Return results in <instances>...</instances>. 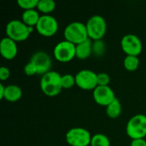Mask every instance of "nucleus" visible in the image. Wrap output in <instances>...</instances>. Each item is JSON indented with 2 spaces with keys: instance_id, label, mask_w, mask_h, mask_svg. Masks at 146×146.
Instances as JSON below:
<instances>
[{
  "instance_id": "nucleus-20",
  "label": "nucleus",
  "mask_w": 146,
  "mask_h": 146,
  "mask_svg": "<svg viewBox=\"0 0 146 146\" xmlns=\"http://www.w3.org/2000/svg\"><path fill=\"white\" fill-rule=\"evenodd\" d=\"M91 146H110L109 138L103 133H97L92 136Z\"/></svg>"
},
{
  "instance_id": "nucleus-19",
  "label": "nucleus",
  "mask_w": 146,
  "mask_h": 146,
  "mask_svg": "<svg viewBox=\"0 0 146 146\" xmlns=\"http://www.w3.org/2000/svg\"><path fill=\"white\" fill-rule=\"evenodd\" d=\"M125 68L129 72L136 71L139 66V59L138 56H127L123 62Z\"/></svg>"
},
{
  "instance_id": "nucleus-9",
  "label": "nucleus",
  "mask_w": 146,
  "mask_h": 146,
  "mask_svg": "<svg viewBox=\"0 0 146 146\" xmlns=\"http://www.w3.org/2000/svg\"><path fill=\"white\" fill-rule=\"evenodd\" d=\"M98 74L89 69H82L75 75V84L85 91L94 90L98 86Z\"/></svg>"
},
{
  "instance_id": "nucleus-22",
  "label": "nucleus",
  "mask_w": 146,
  "mask_h": 146,
  "mask_svg": "<svg viewBox=\"0 0 146 146\" xmlns=\"http://www.w3.org/2000/svg\"><path fill=\"white\" fill-rule=\"evenodd\" d=\"M39 0H18L17 4L20 8L23 9L24 10L34 9L37 8Z\"/></svg>"
},
{
  "instance_id": "nucleus-11",
  "label": "nucleus",
  "mask_w": 146,
  "mask_h": 146,
  "mask_svg": "<svg viewBox=\"0 0 146 146\" xmlns=\"http://www.w3.org/2000/svg\"><path fill=\"white\" fill-rule=\"evenodd\" d=\"M30 62H32L34 66L37 71V74L41 75L50 72L52 65L50 56L44 51H38L34 53L31 57Z\"/></svg>"
},
{
  "instance_id": "nucleus-12",
  "label": "nucleus",
  "mask_w": 146,
  "mask_h": 146,
  "mask_svg": "<svg viewBox=\"0 0 146 146\" xmlns=\"http://www.w3.org/2000/svg\"><path fill=\"white\" fill-rule=\"evenodd\" d=\"M93 99L98 105L107 107L110 104L115 98V95L114 91L110 88V86H98L93 90Z\"/></svg>"
},
{
  "instance_id": "nucleus-23",
  "label": "nucleus",
  "mask_w": 146,
  "mask_h": 146,
  "mask_svg": "<svg viewBox=\"0 0 146 146\" xmlns=\"http://www.w3.org/2000/svg\"><path fill=\"white\" fill-rule=\"evenodd\" d=\"M97 79H98V86H109L110 81V75H109L108 74H106V73H100V74H98Z\"/></svg>"
},
{
  "instance_id": "nucleus-7",
  "label": "nucleus",
  "mask_w": 146,
  "mask_h": 146,
  "mask_svg": "<svg viewBox=\"0 0 146 146\" xmlns=\"http://www.w3.org/2000/svg\"><path fill=\"white\" fill-rule=\"evenodd\" d=\"M55 58L60 62H68L76 56V45L68 41H61L54 48Z\"/></svg>"
},
{
  "instance_id": "nucleus-6",
  "label": "nucleus",
  "mask_w": 146,
  "mask_h": 146,
  "mask_svg": "<svg viewBox=\"0 0 146 146\" xmlns=\"http://www.w3.org/2000/svg\"><path fill=\"white\" fill-rule=\"evenodd\" d=\"M91 140V133L82 127L71 128L66 133V141L70 146H88Z\"/></svg>"
},
{
  "instance_id": "nucleus-1",
  "label": "nucleus",
  "mask_w": 146,
  "mask_h": 146,
  "mask_svg": "<svg viewBox=\"0 0 146 146\" xmlns=\"http://www.w3.org/2000/svg\"><path fill=\"white\" fill-rule=\"evenodd\" d=\"M62 75L56 71H50L42 75L40 80V88L48 97L57 96L62 87L61 84Z\"/></svg>"
},
{
  "instance_id": "nucleus-5",
  "label": "nucleus",
  "mask_w": 146,
  "mask_h": 146,
  "mask_svg": "<svg viewBox=\"0 0 146 146\" xmlns=\"http://www.w3.org/2000/svg\"><path fill=\"white\" fill-rule=\"evenodd\" d=\"M88 38L95 41L101 40L106 33L107 23L104 18L101 15H96L88 19L86 24Z\"/></svg>"
},
{
  "instance_id": "nucleus-8",
  "label": "nucleus",
  "mask_w": 146,
  "mask_h": 146,
  "mask_svg": "<svg viewBox=\"0 0 146 146\" xmlns=\"http://www.w3.org/2000/svg\"><path fill=\"white\" fill-rule=\"evenodd\" d=\"M35 27L41 36L49 38L57 33L58 22L56 19L50 15H42Z\"/></svg>"
},
{
  "instance_id": "nucleus-25",
  "label": "nucleus",
  "mask_w": 146,
  "mask_h": 146,
  "mask_svg": "<svg viewBox=\"0 0 146 146\" xmlns=\"http://www.w3.org/2000/svg\"><path fill=\"white\" fill-rule=\"evenodd\" d=\"M9 76H10L9 69L7 67H4V66L1 67L0 68V80L2 81L6 80H8L9 78Z\"/></svg>"
},
{
  "instance_id": "nucleus-28",
  "label": "nucleus",
  "mask_w": 146,
  "mask_h": 146,
  "mask_svg": "<svg viewBox=\"0 0 146 146\" xmlns=\"http://www.w3.org/2000/svg\"><path fill=\"white\" fill-rule=\"evenodd\" d=\"M5 93V86L3 84H0V99H3Z\"/></svg>"
},
{
  "instance_id": "nucleus-17",
  "label": "nucleus",
  "mask_w": 146,
  "mask_h": 146,
  "mask_svg": "<svg viewBox=\"0 0 146 146\" xmlns=\"http://www.w3.org/2000/svg\"><path fill=\"white\" fill-rule=\"evenodd\" d=\"M121 113V104L120 100L116 98L110 104L106 107V114L111 119H116Z\"/></svg>"
},
{
  "instance_id": "nucleus-21",
  "label": "nucleus",
  "mask_w": 146,
  "mask_h": 146,
  "mask_svg": "<svg viewBox=\"0 0 146 146\" xmlns=\"http://www.w3.org/2000/svg\"><path fill=\"white\" fill-rule=\"evenodd\" d=\"M61 84H62V89H70V88H72L74 85H76L75 84V76H74V75H72L70 74L62 75Z\"/></svg>"
},
{
  "instance_id": "nucleus-15",
  "label": "nucleus",
  "mask_w": 146,
  "mask_h": 146,
  "mask_svg": "<svg viewBox=\"0 0 146 146\" xmlns=\"http://www.w3.org/2000/svg\"><path fill=\"white\" fill-rule=\"evenodd\" d=\"M22 97V91L16 85H9L5 86V93L3 99L10 103H15L20 100Z\"/></svg>"
},
{
  "instance_id": "nucleus-13",
  "label": "nucleus",
  "mask_w": 146,
  "mask_h": 146,
  "mask_svg": "<svg viewBox=\"0 0 146 146\" xmlns=\"http://www.w3.org/2000/svg\"><path fill=\"white\" fill-rule=\"evenodd\" d=\"M18 52L16 42L11 38L5 37L0 42V53L1 56L6 60L14 59Z\"/></svg>"
},
{
  "instance_id": "nucleus-24",
  "label": "nucleus",
  "mask_w": 146,
  "mask_h": 146,
  "mask_svg": "<svg viewBox=\"0 0 146 146\" xmlns=\"http://www.w3.org/2000/svg\"><path fill=\"white\" fill-rule=\"evenodd\" d=\"M24 73L27 76H33L34 74H37V71H36L34 66L30 62L27 64L25 65V67H24Z\"/></svg>"
},
{
  "instance_id": "nucleus-2",
  "label": "nucleus",
  "mask_w": 146,
  "mask_h": 146,
  "mask_svg": "<svg viewBox=\"0 0 146 146\" xmlns=\"http://www.w3.org/2000/svg\"><path fill=\"white\" fill-rule=\"evenodd\" d=\"M33 31V27H27L22 21L12 20L6 25L5 32L7 37L14 40L15 42H22L27 39L30 33Z\"/></svg>"
},
{
  "instance_id": "nucleus-3",
  "label": "nucleus",
  "mask_w": 146,
  "mask_h": 146,
  "mask_svg": "<svg viewBox=\"0 0 146 146\" xmlns=\"http://www.w3.org/2000/svg\"><path fill=\"white\" fill-rule=\"evenodd\" d=\"M63 34L66 41H68L75 45L89 38L86 24L80 21H74L68 24L65 27Z\"/></svg>"
},
{
  "instance_id": "nucleus-10",
  "label": "nucleus",
  "mask_w": 146,
  "mask_h": 146,
  "mask_svg": "<svg viewBox=\"0 0 146 146\" xmlns=\"http://www.w3.org/2000/svg\"><path fill=\"white\" fill-rule=\"evenodd\" d=\"M121 46L127 56H138L140 55L143 49V44L140 38L134 34L125 35L121 38Z\"/></svg>"
},
{
  "instance_id": "nucleus-27",
  "label": "nucleus",
  "mask_w": 146,
  "mask_h": 146,
  "mask_svg": "<svg viewBox=\"0 0 146 146\" xmlns=\"http://www.w3.org/2000/svg\"><path fill=\"white\" fill-rule=\"evenodd\" d=\"M131 146H146V140H145L144 139H133L132 140Z\"/></svg>"
},
{
  "instance_id": "nucleus-4",
  "label": "nucleus",
  "mask_w": 146,
  "mask_h": 146,
  "mask_svg": "<svg viewBox=\"0 0 146 146\" xmlns=\"http://www.w3.org/2000/svg\"><path fill=\"white\" fill-rule=\"evenodd\" d=\"M126 132L133 140L144 139L146 136V115L142 114L133 115L127 124Z\"/></svg>"
},
{
  "instance_id": "nucleus-18",
  "label": "nucleus",
  "mask_w": 146,
  "mask_h": 146,
  "mask_svg": "<svg viewBox=\"0 0 146 146\" xmlns=\"http://www.w3.org/2000/svg\"><path fill=\"white\" fill-rule=\"evenodd\" d=\"M37 9L44 15H49L56 9V3L53 0H39Z\"/></svg>"
},
{
  "instance_id": "nucleus-16",
  "label": "nucleus",
  "mask_w": 146,
  "mask_h": 146,
  "mask_svg": "<svg viewBox=\"0 0 146 146\" xmlns=\"http://www.w3.org/2000/svg\"><path fill=\"white\" fill-rule=\"evenodd\" d=\"M41 15H39L38 12L35 9H29V10H24L21 15L22 21L27 26V27H36L38 24L39 18Z\"/></svg>"
},
{
  "instance_id": "nucleus-14",
  "label": "nucleus",
  "mask_w": 146,
  "mask_h": 146,
  "mask_svg": "<svg viewBox=\"0 0 146 146\" xmlns=\"http://www.w3.org/2000/svg\"><path fill=\"white\" fill-rule=\"evenodd\" d=\"M92 42L91 38H87L86 41L76 45V57L80 60L88 58L92 53Z\"/></svg>"
},
{
  "instance_id": "nucleus-26",
  "label": "nucleus",
  "mask_w": 146,
  "mask_h": 146,
  "mask_svg": "<svg viewBox=\"0 0 146 146\" xmlns=\"http://www.w3.org/2000/svg\"><path fill=\"white\" fill-rule=\"evenodd\" d=\"M104 50V43H102L101 40H98L95 42V44L92 45V50L97 53H102Z\"/></svg>"
}]
</instances>
